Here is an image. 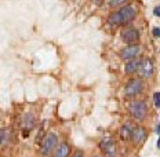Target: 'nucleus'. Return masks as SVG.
<instances>
[{
	"instance_id": "obj_16",
	"label": "nucleus",
	"mask_w": 160,
	"mask_h": 157,
	"mask_svg": "<svg viewBox=\"0 0 160 157\" xmlns=\"http://www.w3.org/2000/svg\"><path fill=\"white\" fill-rule=\"evenodd\" d=\"M153 12H155V15L158 17V18H160V6H158V7H155V10H153Z\"/></svg>"
},
{
	"instance_id": "obj_20",
	"label": "nucleus",
	"mask_w": 160,
	"mask_h": 157,
	"mask_svg": "<svg viewBox=\"0 0 160 157\" xmlns=\"http://www.w3.org/2000/svg\"><path fill=\"white\" fill-rule=\"evenodd\" d=\"M158 148L160 149V139H159V142H158Z\"/></svg>"
},
{
	"instance_id": "obj_5",
	"label": "nucleus",
	"mask_w": 160,
	"mask_h": 157,
	"mask_svg": "<svg viewBox=\"0 0 160 157\" xmlns=\"http://www.w3.org/2000/svg\"><path fill=\"white\" fill-rule=\"evenodd\" d=\"M139 51H141L139 46L128 44V47L123 48L122 51H120V56H122V59H124V61H131V59H134L135 56L139 54Z\"/></svg>"
},
{
	"instance_id": "obj_3",
	"label": "nucleus",
	"mask_w": 160,
	"mask_h": 157,
	"mask_svg": "<svg viewBox=\"0 0 160 157\" xmlns=\"http://www.w3.org/2000/svg\"><path fill=\"white\" fill-rule=\"evenodd\" d=\"M130 112L137 120H142L146 115V105L142 101H135L130 105Z\"/></svg>"
},
{
	"instance_id": "obj_19",
	"label": "nucleus",
	"mask_w": 160,
	"mask_h": 157,
	"mask_svg": "<svg viewBox=\"0 0 160 157\" xmlns=\"http://www.w3.org/2000/svg\"><path fill=\"white\" fill-rule=\"evenodd\" d=\"M158 134H160V124H159V127H158Z\"/></svg>"
},
{
	"instance_id": "obj_14",
	"label": "nucleus",
	"mask_w": 160,
	"mask_h": 157,
	"mask_svg": "<svg viewBox=\"0 0 160 157\" xmlns=\"http://www.w3.org/2000/svg\"><path fill=\"white\" fill-rule=\"evenodd\" d=\"M153 101H155L156 108H160V92H156V94L153 95Z\"/></svg>"
},
{
	"instance_id": "obj_4",
	"label": "nucleus",
	"mask_w": 160,
	"mask_h": 157,
	"mask_svg": "<svg viewBox=\"0 0 160 157\" xmlns=\"http://www.w3.org/2000/svg\"><path fill=\"white\" fill-rule=\"evenodd\" d=\"M55 145H57V136L51 132L47 134L44 136V139L42 141V153L43 155H50L51 150L55 148Z\"/></svg>"
},
{
	"instance_id": "obj_13",
	"label": "nucleus",
	"mask_w": 160,
	"mask_h": 157,
	"mask_svg": "<svg viewBox=\"0 0 160 157\" xmlns=\"http://www.w3.org/2000/svg\"><path fill=\"white\" fill-rule=\"evenodd\" d=\"M130 127H131V125H130V123H126V124L122 127V130H120V134H122V138L123 139H127L128 138L130 132H131V131H130Z\"/></svg>"
},
{
	"instance_id": "obj_12",
	"label": "nucleus",
	"mask_w": 160,
	"mask_h": 157,
	"mask_svg": "<svg viewBox=\"0 0 160 157\" xmlns=\"http://www.w3.org/2000/svg\"><path fill=\"white\" fill-rule=\"evenodd\" d=\"M128 3V0H111V7L112 8H122L126 7V4Z\"/></svg>"
},
{
	"instance_id": "obj_10",
	"label": "nucleus",
	"mask_w": 160,
	"mask_h": 157,
	"mask_svg": "<svg viewBox=\"0 0 160 157\" xmlns=\"http://www.w3.org/2000/svg\"><path fill=\"white\" fill-rule=\"evenodd\" d=\"M69 155V146L66 143H61L54 152V157H66Z\"/></svg>"
},
{
	"instance_id": "obj_1",
	"label": "nucleus",
	"mask_w": 160,
	"mask_h": 157,
	"mask_svg": "<svg viewBox=\"0 0 160 157\" xmlns=\"http://www.w3.org/2000/svg\"><path fill=\"white\" fill-rule=\"evenodd\" d=\"M135 15H137V12H135L134 7L126 6V7H122L120 10H118V11L112 12V14L109 15L108 21L115 26H120V25H126V24H128V22L134 21Z\"/></svg>"
},
{
	"instance_id": "obj_9",
	"label": "nucleus",
	"mask_w": 160,
	"mask_h": 157,
	"mask_svg": "<svg viewBox=\"0 0 160 157\" xmlns=\"http://www.w3.org/2000/svg\"><path fill=\"white\" fill-rule=\"evenodd\" d=\"M145 136H146L145 130L144 128H139V127H138V128H134V130H132V132H131V139H132V142H134L135 145L141 143L145 139Z\"/></svg>"
},
{
	"instance_id": "obj_8",
	"label": "nucleus",
	"mask_w": 160,
	"mask_h": 157,
	"mask_svg": "<svg viewBox=\"0 0 160 157\" xmlns=\"http://www.w3.org/2000/svg\"><path fill=\"white\" fill-rule=\"evenodd\" d=\"M101 149L106 157H116V148L111 139H104L101 142Z\"/></svg>"
},
{
	"instance_id": "obj_11",
	"label": "nucleus",
	"mask_w": 160,
	"mask_h": 157,
	"mask_svg": "<svg viewBox=\"0 0 160 157\" xmlns=\"http://www.w3.org/2000/svg\"><path fill=\"white\" fill-rule=\"evenodd\" d=\"M138 66H139V61H134V59H131V61H128V63L126 65V72L127 73H132L135 71H138Z\"/></svg>"
},
{
	"instance_id": "obj_17",
	"label": "nucleus",
	"mask_w": 160,
	"mask_h": 157,
	"mask_svg": "<svg viewBox=\"0 0 160 157\" xmlns=\"http://www.w3.org/2000/svg\"><path fill=\"white\" fill-rule=\"evenodd\" d=\"M6 142V130H2V145H4Z\"/></svg>"
},
{
	"instance_id": "obj_6",
	"label": "nucleus",
	"mask_w": 160,
	"mask_h": 157,
	"mask_svg": "<svg viewBox=\"0 0 160 157\" xmlns=\"http://www.w3.org/2000/svg\"><path fill=\"white\" fill-rule=\"evenodd\" d=\"M137 72L139 73V76H141V77H145V79L151 77L152 73H153V63H152V61H151V59H148V58L142 59V61L139 62L138 71H137Z\"/></svg>"
},
{
	"instance_id": "obj_15",
	"label": "nucleus",
	"mask_w": 160,
	"mask_h": 157,
	"mask_svg": "<svg viewBox=\"0 0 160 157\" xmlns=\"http://www.w3.org/2000/svg\"><path fill=\"white\" fill-rule=\"evenodd\" d=\"M153 36H155V37H160V28L153 29Z\"/></svg>"
},
{
	"instance_id": "obj_18",
	"label": "nucleus",
	"mask_w": 160,
	"mask_h": 157,
	"mask_svg": "<svg viewBox=\"0 0 160 157\" xmlns=\"http://www.w3.org/2000/svg\"><path fill=\"white\" fill-rule=\"evenodd\" d=\"M73 157H83V153L82 152H76L75 155H73Z\"/></svg>"
},
{
	"instance_id": "obj_2",
	"label": "nucleus",
	"mask_w": 160,
	"mask_h": 157,
	"mask_svg": "<svg viewBox=\"0 0 160 157\" xmlns=\"http://www.w3.org/2000/svg\"><path fill=\"white\" fill-rule=\"evenodd\" d=\"M120 36H122L123 42L127 43V44H132V43H135L137 40L139 39L138 31L134 28H131V26H126V28L122 31V33H120Z\"/></svg>"
},
{
	"instance_id": "obj_7",
	"label": "nucleus",
	"mask_w": 160,
	"mask_h": 157,
	"mask_svg": "<svg viewBox=\"0 0 160 157\" xmlns=\"http://www.w3.org/2000/svg\"><path fill=\"white\" fill-rule=\"evenodd\" d=\"M141 88H142V83H141V80H138V79H132V80H130L128 84L126 86V95L132 96V95L138 94V92L141 91Z\"/></svg>"
}]
</instances>
